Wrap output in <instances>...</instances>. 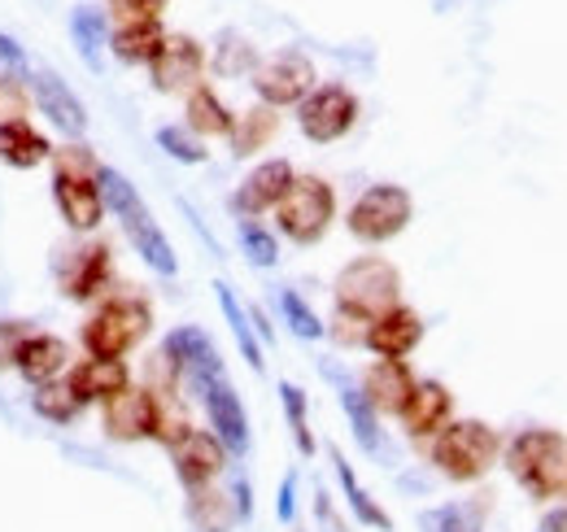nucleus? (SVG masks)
<instances>
[{
    "label": "nucleus",
    "mask_w": 567,
    "mask_h": 532,
    "mask_svg": "<svg viewBox=\"0 0 567 532\" xmlns=\"http://www.w3.org/2000/svg\"><path fill=\"white\" fill-rule=\"evenodd\" d=\"M332 297H337V315L371 324V319L389 315L393 306H402V270L380 254H362L341 266Z\"/></svg>",
    "instance_id": "4"
},
{
    "label": "nucleus",
    "mask_w": 567,
    "mask_h": 532,
    "mask_svg": "<svg viewBox=\"0 0 567 532\" xmlns=\"http://www.w3.org/2000/svg\"><path fill=\"white\" fill-rule=\"evenodd\" d=\"M292 180H297V171H292L288 157H267L262 166H254V171L240 180V188L231 193L236 218H258V214L276 209L284 201V193L292 188Z\"/></svg>",
    "instance_id": "16"
},
{
    "label": "nucleus",
    "mask_w": 567,
    "mask_h": 532,
    "mask_svg": "<svg viewBox=\"0 0 567 532\" xmlns=\"http://www.w3.org/2000/svg\"><path fill=\"white\" fill-rule=\"evenodd\" d=\"M96 171H101V162L92 157V149L87 144H62V149H53V175H74V180H96Z\"/></svg>",
    "instance_id": "38"
},
{
    "label": "nucleus",
    "mask_w": 567,
    "mask_h": 532,
    "mask_svg": "<svg viewBox=\"0 0 567 532\" xmlns=\"http://www.w3.org/2000/svg\"><path fill=\"white\" fill-rule=\"evenodd\" d=\"M184 114H188L184 127L197 135V140H218V135H231V127H236V114L218 101V92L206 88V83H197L188 92V110Z\"/></svg>",
    "instance_id": "26"
},
{
    "label": "nucleus",
    "mask_w": 567,
    "mask_h": 532,
    "mask_svg": "<svg viewBox=\"0 0 567 532\" xmlns=\"http://www.w3.org/2000/svg\"><path fill=\"white\" fill-rule=\"evenodd\" d=\"M358 385L375 415H402V406L415 389V371L406 367V358H375Z\"/></svg>",
    "instance_id": "22"
},
{
    "label": "nucleus",
    "mask_w": 567,
    "mask_h": 532,
    "mask_svg": "<svg viewBox=\"0 0 567 532\" xmlns=\"http://www.w3.org/2000/svg\"><path fill=\"white\" fill-rule=\"evenodd\" d=\"M66 385L79 398V406H105L114 393H123L132 385V367L127 358H79L71 371H66Z\"/></svg>",
    "instance_id": "19"
},
{
    "label": "nucleus",
    "mask_w": 567,
    "mask_h": 532,
    "mask_svg": "<svg viewBox=\"0 0 567 532\" xmlns=\"http://www.w3.org/2000/svg\"><path fill=\"white\" fill-rule=\"evenodd\" d=\"M110 9H114V27H123V22H162L166 0H110Z\"/></svg>",
    "instance_id": "40"
},
{
    "label": "nucleus",
    "mask_w": 567,
    "mask_h": 532,
    "mask_svg": "<svg viewBox=\"0 0 567 532\" xmlns=\"http://www.w3.org/2000/svg\"><path fill=\"white\" fill-rule=\"evenodd\" d=\"M497 459H502V437L485 419H450L427 446V463L454 484L485 480L497 467Z\"/></svg>",
    "instance_id": "3"
},
{
    "label": "nucleus",
    "mask_w": 567,
    "mask_h": 532,
    "mask_svg": "<svg viewBox=\"0 0 567 532\" xmlns=\"http://www.w3.org/2000/svg\"><path fill=\"white\" fill-rule=\"evenodd\" d=\"M162 40H166L162 22H123V27L110 31V53H114L123 66H148V62L157 58Z\"/></svg>",
    "instance_id": "27"
},
{
    "label": "nucleus",
    "mask_w": 567,
    "mask_h": 532,
    "mask_svg": "<svg viewBox=\"0 0 567 532\" xmlns=\"http://www.w3.org/2000/svg\"><path fill=\"white\" fill-rule=\"evenodd\" d=\"M485 515H489V498H467V502H441L424 511L427 532H485Z\"/></svg>",
    "instance_id": "31"
},
{
    "label": "nucleus",
    "mask_w": 567,
    "mask_h": 532,
    "mask_svg": "<svg viewBox=\"0 0 567 532\" xmlns=\"http://www.w3.org/2000/svg\"><path fill=\"white\" fill-rule=\"evenodd\" d=\"M166 454H171V467H175V480L188 493L210 489L214 480L227 471V463H231V454L223 450V441L214 437L210 428H188L175 446H166Z\"/></svg>",
    "instance_id": "11"
},
{
    "label": "nucleus",
    "mask_w": 567,
    "mask_h": 532,
    "mask_svg": "<svg viewBox=\"0 0 567 532\" xmlns=\"http://www.w3.org/2000/svg\"><path fill=\"white\" fill-rule=\"evenodd\" d=\"M96 184H101L105 209L118 218L123 236L132 241V249L144 258V266H153L157 275L175 279V275H179V258H175V249H171L166 232L157 227L153 209H148V205H144V197L136 193V184H132L123 171H114V166H101V171H96Z\"/></svg>",
    "instance_id": "1"
},
{
    "label": "nucleus",
    "mask_w": 567,
    "mask_h": 532,
    "mask_svg": "<svg viewBox=\"0 0 567 532\" xmlns=\"http://www.w3.org/2000/svg\"><path fill=\"white\" fill-rule=\"evenodd\" d=\"M254 66H258V53H254L245 40L223 35V49H218V58H214V70L227 74V79H236V74H254Z\"/></svg>",
    "instance_id": "39"
},
{
    "label": "nucleus",
    "mask_w": 567,
    "mask_h": 532,
    "mask_svg": "<svg viewBox=\"0 0 567 532\" xmlns=\"http://www.w3.org/2000/svg\"><path fill=\"white\" fill-rule=\"evenodd\" d=\"M358 114H362V105L346 83H319L297 105V127L310 144H332V140H346L354 132Z\"/></svg>",
    "instance_id": "10"
},
{
    "label": "nucleus",
    "mask_w": 567,
    "mask_h": 532,
    "mask_svg": "<svg viewBox=\"0 0 567 532\" xmlns=\"http://www.w3.org/2000/svg\"><path fill=\"white\" fill-rule=\"evenodd\" d=\"M280 401H284V419H288V432L297 441V454L301 459H315L319 441L310 432V406H306V389H297L292 380H280Z\"/></svg>",
    "instance_id": "34"
},
{
    "label": "nucleus",
    "mask_w": 567,
    "mask_h": 532,
    "mask_svg": "<svg viewBox=\"0 0 567 532\" xmlns=\"http://www.w3.org/2000/svg\"><path fill=\"white\" fill-rule=\"evenodd\" d=\"M13 371L35 389V385H53L71 371V345L53 332H27L18 340L13 354Z\"/></svg>",
    "instance_id": "18"
},
{
    "label": "nucleus",
    "mask_w": 567,
    "mask_h": 532,
    "mask_svg": "<svg viewBox=\"0 0 567 532\" xmlns=\"http://www.w3.org/2000/svg\"><path fill=\"white\" fill-rule=\"evenodd\" d=\"M31 101L40 105V114L66 140H79L87 132V110H83V101L74 96V88L58 70H35L31 74Z\"/></svg>",
    "instance_id": "17"
},
{
    "label": "nucleus",
    "mask_w": 567,
    "mask_h": 532,
    "mask_svg": "<svg viewBox=\"0 0 567 532\" xmlns=\"http://www.w3.org/2000/svg\"><path fill=\"white\" fill-rule=\"evenodd\" d=\"M53 157V144L40 127H31L27 119H4L0 123V162L13 171H35Z\"/></svg>",
    "instance_id": "24"
},
{
    "label": "nucleus",
    "mask_w": 567,
    "mask_h": 532,
    "mask_svg": "<svg viewBox=\"0 0 567 532\" xmlns=\"http://www.w3.org/2000/svg\"><path fill=\"white\" fill-rule=\"evenodd\" d=\"M214 297H218V310H223V319H227V328H231V336H236V345H240V358L254 367V371H262L267 367V358H262V340L254 336V324H249V310L236 301V293L218 279L214 284Z\"/></svg>",
    "instance_id": "29"
},
{
    "label": "nucleus",
    "mask_w": 567,
    "mask_h": 532,
    "mask_svg": "<svg viewBox=\"0 0 567 532\" xmlns=\"http://www.w3.org/2000/svg\"><path fill=\"white\" fill-rule=\"evenodd\" d=\"M58 284L71 301H92L114 284V254L110 245H66L58 254Z\"/></svg>",
    "instance_id": "12"
},
{
    "label": "nucleus",
    "mask_w": 567,
    "mask_h": 532,
    "mask_svg": "<svg viewBox=\"0 0 567 532\" xmlns=\"http://www.w3.org/2000/svg\"><path fill=\"white\" fill-rule=\"evenodd\" d=\"M337 218V193L319 175H297L292 188L276 205V227L292 245H319Z\"/></svg>",
    "instance_id": "6"
},
{
    "label": "nucleus",
    "mask_w": 567,
    "mask_h": 532,
    "mask_svg": "<svg viewBox=\"0 0 567 532\" xmlns=\"http://www.w3.org/2000/svg\"><path fill=\"white\" fill-rule=\"evenodd\" d=\"M101 428L110 441H153L157 437V393L144 385H127L101 406Z\"/></svg>",
    "instance_id": "13"
},
{
    "label": "nucleus",
    "mask_w": 567,
    "mask_h": 532,
    "mask_svg": "<svg viewBox=\"0 0 567 532\" xmlns=\"http://www.w3.org/2000/svg\"><path fill=\"white\" fill-rule=\"evenodd\" d=\"M537 532H567V507L546 511V515H542V524H537Z\"/></svg>",
    "instance_id": "46"
},
{
    "label": "nucleus",
    "mask_w": 567,
    "mask_h": 532,
    "mask_svg": "<svg viewBox=\"0 0 567 532\" xmlns=\"http://www.w3.org/2000/svg\"><path fill=\"white\" fill-rule=\"evenodd\" d=\"M31 410L44 419V423H53V428H66L79 419V398L71 393V385L66 380H53V385H35L31 389Z\"/></svg>",
    "instance_id": "33"
},
{
    "label": "nucleus",
    "mask_w": 567,
    "mask_h": 532,
    "mask_svg": "<svg viewBox=\"0 0 567 532\" xmlns=\"http://www.w3.org/2000/svg\"><path fill=\"white\" fill-rule=\"evenodd\" d=\"M319 371H323V376L332 380V389H337V401H341V410H346V419H350V428H354L358 450L371 454V459H380V454H384V432H380V415L371 410L362 385H358L341 362H319Z\"/></svg>",
    "instance_id": "15"
},
{
    "label": "nucleus",
    "mask_w": 567,
    "mask_h": 532,
    "mask_svg": "<svg viewBox=\"0 0 567 532\" xmlns=\"http://www.w3.org/2000/svg\"><path fill=\"white\" fill-rule=\"evenodd\" d=\"M280 135V114L271 105H254L245 114H236V127H231V153L236 157H254L258 149H267L271 140Z\"/></svg>",
    "instance_id": "28"
},
{
    "label": "nucleus",
    "mask_w": 567,
    "mask_h": 532,
    "mask_svg": "<svg viewBox=\"0 0 567 532\" xmlns=\"http://www.w3.org/2000/svg\"><path fill=\"white\" fill-rule=\"evenodd\" d=\"M157 149L171 153V157L184 162V166H206V162H210V149L188 132V127H157Z\"/></svg>",
    "instance_id": "37"
},
{
    "label": "nucleus",
    "mask_w": 567,
    "mask_h": 532,
    "mask_svg": "<svg viewBox=\"0 0 567 532\" xmlns=\"http://www.w3.org/2000/svg\"><path fill=\"white\" fill-rule=\"evenodd\" d=\"M240 254L254 266L271 270V266L280 263V241H276L258 218H240Z\"/></svg>",
    "instance_id": "36"
},
{
    "label": "nucleus",
    "mask_w": 567,
    "mask_h": 532,
    "mask_svg": "<svg viewBox=\"0 0 567 532\" xmlns=\"http://www.w3.org/2000/svg\"><path fill=\"white\" fill-rule=\"evenodd\" d=\"M254 92H258V105H271V110H284V105H301L315 88H319V74H315V62L297 49H280L271 58H262L254 74H249Z\"/></svg>",
    "instance_id": "9"
},
{
    "label": "nucleus",
    "mask_w": 567,
    "mask_h": 532,
    "mask_svg": "<svg viewBox=\"0 0 567 532\" xmlns=\"http://www.w3.org/2000/svg\"><path fill=\"white\" fill-rule=\"evenodd\" d=\"M249 324H254V336H258L262 345H271V340H276V328H271V319H267V310H262V306H249Z\"/></svg>",
    "instance_id": "45"
},
{
    "label": "nucleus",
    "mask_w": 567,
    "mask_h": 532,
    "mask_svg": "<svg viewBox=\"0 0 567 532\" xmlns=\"http://www.w3.org/2000/svg\"><path fill=\"white\" fill-rule=\"evenodd\" d=\"M328 459H332V471H337V484H341V493H346V507L354 511V520L358 524H367V529H380V532H393V515L362 489V480H358V471L354 463L332 446L328 450Z\"/></svg>",
    "instance_id": "25"
},
{
    "label": "nucleus",
    "mask_w": 567,
    "mask_h": 532,
    "mask_svg": "<svg viewBox=\"0 0 567 532\" xmlns=\"http://www.w3.org/2000/svg\"><path fill=\"white\" fill-rule=\"evenodd\" d=\"M227 498H231V507H236V520L249 524V520H254V484H249V475H236L231 489H227Z\"/></svg>",
    "instance_id": "41"
},
{
    "label": "nucleus",
    "mask_w": 567,
    "mask_h": 532,
    "mask_svg": "<svg viewBox=\"0 0 567 532\" xmlns=\"http://www.w3.org/2000/svg\"><path fill=\"white\" fill-rule=\"evenodd\" d=\"M71 40L74 49H79V58L87 62V70H96L101 74V53H105V44H110V27H105V13L96 9V4H79L71 13Z\"/></svg>",
    "instance_id": "30"
},
{
    "label": "nucleus",
    "mask_w": 567,
    "mask_h": 532,
    "mask_svg": "<svg viewBox=\"0 0 567 532\" xmlns=\"http://www.w3.org/2000/svg\"><path fill=\"white\" fill-rule=\"evenodd\" d=\"M53 201L58 214L66 218L71 232H92L105 218V197L96 180H74V175H53Z\"/></svg>",
    "instance_id": "23"
},
{
    "label": "nucleus",
    "mask_w": 567,
    "mask_h": 532,
    "mask_svg": "<svg viewBox=\"0 0 567 532\" xmlns=\"http://www.w3.org/2000/svg\"><path fill=\"white\" fill-rule=\"evenodd\" d=\"M188 393L206 406L210 432L223 441V450H227L231 459H245V454H249V446H254V428H249V410H245L240 393L231 389L227 371L206 376V380H202V385H193Z\"/></svg>",
    "instance_id": "8"
},
{
    "label": "nucleus",
    "mask_w": 567,
    "mask_h": 532,
    "mask_svg": "<svg viewBox=\"0 0 567 532\" xmlns=\"http://www.w3.org/2000/svg\"><path fill=\"white\" fill-rule=\"evenodd\" d=\"M398 419H402L411 441H432L454 419V393L441 380H415V389H411V398H406Z\"/></svg>",
    "instance_id": "20"
},
{
    "label": "nucleus",
    "mask_w": 567,
    "mask_h": 532,
    "mask_svg": "<svg viewBox=\"0 0 567 532\" xmlns=\"http://www.w3.org/2000/svg\"><path fill=\"white\" fill-rule=\"evenodd\" d=\"M411 218H415V201L402 184H371L350 205L346 227L358 245H389L411 227Z\"/></svg>",
    "instance_id": "7"
},
{
    "label": "nucleus",
    "mask_w": 567,
    "mask_h": 532,
    "mask_svg": "<svg viewBox=\"0 0 567 532\" xmlns=\"http://www.w3.org/2000/svg\"><path fill=\"white\" fill-rule=\"evenodd\" d=\"M276 520L292 524L297 520V471H288L280 480V498H276Z\"/></svg>",
    "instance_id": "43"
},
{
    "label": "nucleus",
    "mask_w": 567,
    "mask_h": 532,
    "mask_svg": "<svg viewBox=\"0 0 567 532\" xmlns=\"http://www.w3.org/2000/svg\"><path fill=\"white\" fill-rule=\"evenodd\" d=\"M0 70H9V74H22V70H27L22 44H18L13 35H4V31H0Z\"/></svg>",
    "instance_id": "44"
},
{
    "label": "nucleus",
    "mask_w": 567,
    "mask_h": 532,
    "mask_svg": "<svg viewBox=\"0 0 567 532\" xmlns=\"http://www.w3.org/2000/svg\"><path fill=\"white\" fill-rule=\"evenodd\" d=\"M420 340H424V319L411 306H393L389 315L367 324L362 349H371L375 358H406L420 349Z\"/></svg>",
    "instance_id": "21"
},
{
    "label": "nucleus",
    "mask_w": 567,
    "mask_h": 532,
    "mask_svg": "<svg viewBox=\"0 0 567 532\" xmlns=\"http://www.w3.org/2000/svg\"><path fill=\"white\" fill-rule=\"evenodd\" d=\"M202 70H206V53L193 35H166L157 58L148 62V79L162 96H175V92H193L202 83Z\"/></svg>",
    "instance_id": "14"
},
{
    "label": "nucleus",
    "mask_w": 567,
    "mask_h": 532,
    "mask_svg": "<svg viewBox=\"0 0 567 532\" xmlns=\"http://www.w3.org/2000/svg\"><path fill=\"white\" fill-rule=\"evenodd\" d=\"M22 336H27L22 319H0V367H13V354H18Z\"/></svg>",
    "instance_id": "42"
},
{
    "label": "nucleus",
    "mask_w": 567,
    "mask_h": 532,
    "mask_svg": "<svg viewBox=\"0 0 567 532\" xmlns=\"http://www.w3.org/2000/svg\"><path fill=\"white\" fill-rule=\"evenodd\" d=\"M188 520H193V529L197 532H231L240 520H236V507H231V498L223 493V489H197V493H188Z\"/></svg>",
    "instance_id": "32"
},
{
    "label": "nucleus",
    "mask_w": 567,
    "mask_h": 532,
    "mask_svg": "<svg viewBox=\"0 0 567 532\" xmlns=\"http://www.w3.org/2000/svg\"><path fill=\"white\" fill-rule=\"evenodd\" d=\"M148 332H153V306L136 293H123V297L101 301V310L79 328V340L92 358H123Z\"/></svg>",
    "instance_id": "5"
},
{
    "label": "nucleus",
    "mask_w": 567,
    "mask_h": 532,
    "mask_svg": "<svg viewBox=\"0 0 567 532\" xmlns=\"http://www.w3.org/2000/svg\"><path fill=\"white\" fill-rule=\"evenodd\" d=\"M502 463L511 471V480L537 502H555L567 493V437L555 428L515 432L502 446Z\"/></svg>",
    "instance_id": "2"
},
{
    "label": "nucleus",
    "mask_w": 567,
    "mask_h": 532,
    "mask_svg": "<svg viewBox=\"0 0 567 532\" xmlns=\"http://www.w3.org/2000/svg\"><path fill=\"white\" fill-rule=\"evenodd\" d=\"M280 315H284V324L292 328V336H301V340H323V336H328L323 319L310 310V301H306L297 288H280Z\"/></svg>",
    "instance_id": "35"
}]
</instances>
